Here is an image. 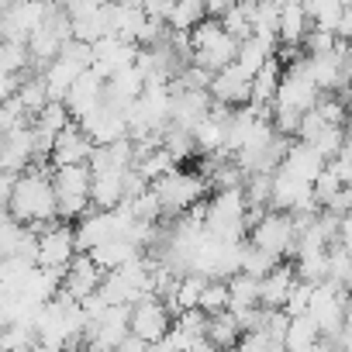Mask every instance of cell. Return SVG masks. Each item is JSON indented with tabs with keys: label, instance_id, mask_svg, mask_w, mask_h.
Here are the masks:
<instances>
[{
	"label": "cell",
	"instance_id": "6da1fadb",
	"mask_svg": "<svg viewBox=\"0 0 352 352\" xmlns=\"http://www.w3.org/2000/svg\"><path fill=\"white\" fill-rule=\"evenodd\" d=\"M49 176L45 169H25L18 176V184H14V194H11V204H8V214L32 228L35 235L42 228H49V221H56V197H52V184H49Z\"/></svg>",
	"mask_w": 352,
	"mask_h": 352
},
{
	"label": "cell",
	"instance_id": "7a4b0ae2",
	"mask_svg": "<svg viewBox=\"0 0 352 352\" xmlns=\"http://www.w3.org/2000/svg\"><path fill=\"white\" fill-rule=\"evenodd\" d=\"M52 197H56V218L76 221L90 208V169L87 166H59L49 176Z\"/></svg>",
	"mask_w": 352,
	"mask_h": 352
},
{
	"label": "cell",
	"instance_id": "3957f363",
	"mask_svg": "<svg viewBox=\"0 0 352 352\" xmlns=\"http://www.w3.org/2000/svg\"><path fill=\"white\" fill-rule=\"evenodd\" d=\"M187 42H190V63L201 66V69H208V73H218V69L232 66L235 63V52H239V42L228 38L221 32V25L218 21H208V18L187 35Z\"/></svg>",
	"mask_w": 352,
	"mask_h": 352
},
{
	"label": "cell",
	"instance_id": "277c9868",
	"mask_svg": "<svg viewBox=\"0 0 352 352\" xmlns=\"http://www.w3.org/2000/svg\"><path fill=\"white\" fill-rule=\"evenodd\" d=\"M245 197L242 190H218L204 204V232L221 242H239L245 232Z\"/></svg>",
	"mask_w": 352,
	"mask_h": 352
},
{
	"label": "cell",
	"instance_id": "5b68a950",
	"mask_svg": "<svg viewBox=\"0 0 352 352\" xmlns=\"http://www.w3.org/2000/svg\"><path fill=\"white\" fill-rule=\"evenodd\" d=\"M152 194H155V204H159V214H184L190 211L194 204H201V197L208 194L201 173H184V169H173L166 173L162 180L152 184Z\"/></svg>",
	"mask_w": 352,
	"mask_h": 352
},
{
	"label": "cell",
	"instance_id": "8992f818",
	"mask_svg": "<svg viewBox=\"0 0 352 352\" xmlns=\"http://www.w3.org/2000/svg\"><path fill=\"white\" fill-rule=\"evenodd\" d=\"M69 38H73V35H69V21H66L63 8L49 4L42 25H38V28L28 35V42H25V49H28V63H35V66L45 73V66L59 56V49H63Z\"/></svg>",
	"mask_w": 352,
	"mask_h": 352
},
{
	"label": "cell",
	"instance_id": "52a82bcc",
	"mask_svg": "<svg viewBox=\"0 0 352 352\" xmlns=\"http://www.w3.org/2000/svg\"><path fill=\"white\" fill-rule=\"evenodd\" d=\"M318 100H321V90L314 87V80H311V73H307V59L290 63V66H287V73H280L273 107H276V111L307 114V111H314V104H318Z\"/></svg>",
	"mask_w": 352,
	"mask_h": 352
},
{
	"label": "cell",
	"instance_id": "ba28073f",
	"mask_svg": "<svg viewBox=\"0 0 352 352\" xmlns=\"http://www.w3.org/2000/svg\"><path fill=\"white\" fill-rule=\"evenodd\" d=\"M307 318L318 328V335L324 331V342H328L338 328H345V290H338L328 280L318 283L311 290V300H307Z\"/></svg>",
	"mask_w": 352,
	"mask_h": 352
},
{
	"label": "cell",
	"instance_id": "9c48e42d",
	"mask_svg": "<svg viewBox=\"0 0 352 352\" xmlns=\"http://www.w3.org/2000/svg\"><path fill=\"white\" fill-rule=\"evenodd\" d=\"M76 256V239L69 225H49L38 232L35 242V266L45 273H63Z\"/></svg>",
	"mask_w": 352,
	"mask_h": 352
},
{
	"label": "cell",
	"instance_id": "30bf717a",
	"mask_svg": "<svg viewBox=\"0 0 352 352\" xmlns=\"http://www.w3.org/2000/svg\"><path fill=\"white\" fill-rule=\"evenodd\" d=\"M169 324H173V318H169L166 304L155 297H142L138 304L128 307V335L138 338L142 345H159L162 335L169 331Z\"/></svg>",
	"mask_w": 352,
	"mask_h": 352
},
{
	"label": "cell",
	"instance_id": "8fae6325",
	"mask_svg": "<svg viewBox=\"0 0 352 352\" xmlns=\"http://www.w3.org/2000/svg\"><path fill=\"white\" fill-rule=\"evenodd\" d=\"M294 221L290 214H280V211H266L256 225H252V242L256 249H263L266 256L280 259V256H294Z\"/></svg>",
	"mask_w": 352,
	"mask_h": 352
},
{
	"label": "cell",
	"instance_id": "7c38bea8",
	"mask_svg": "<svg viewBox=\"0 0 352 352\" xmlns=\"http://www.w3.org/2000/svg\"><path fill=\"white\" fill-rule=\"evenodd\" d=\"M80 131L90 138V145H111V142H121L128 135V124H124V107L111 104V100H100L83 121H80Z\"/></svg>",
	"mask_w": 352,
	"mask_h": 352
},
{
	"label": "cell",
	"instance_id": "4fadbf2b",
	"mask_svg": "<svg viewBox=\"0 0 352 352\" xmlns=\"http://www.w3.org/2000/svg\"><path fill=\"white\" fill-rule=\"evenodd\" d=\"M35 159H38V145H35V128L32 124L0 135V173L21 176Z\"/></svg>",
	"mask_w": 352,
	"mask_h": 352
},
{
	"label": "cell",
	"instance_id": "5bb4252c",
	"mask_svg": "<svg viewBox=\"0 0 352 352\" xmlns=\"http://www.w3.org/2000/svg\"><path fill=\"white\" fill-rule=\"evenodd\" d=\"M211 111V97L208 90H180L176 83H169V124L173 128H197Z\"/></svg>",
	"mask_w": 352,
	"mask_h": 352
},
{
	"label": "cell",
	"instance_id": "9a60e30c",
	"mask_svg": "<svg viewBox=\"0 0 352 352\" xmlns=\"http://www.w3.org/2000/svg\"><path fill=\"white\" fill-rule=\"evenodd\" d=\"M63 14L69 21V35L83 45H94L97 38L107 35V4H87V0H80V4H66Z\"/></svg>",
	"mask_w": 352,
	"mask_h": 352
},
{
	"label": "cell",
	"instance_id": "2e32d148",
	"mask_svg": "<svg viewBox=\"0 0 352 352\" xmlns=\"http://www.w3.org/2000/svg\"><path fill=\"white\" fill-rule=\"evenodd\" d=\"M49 4H0V38L25 45L28 35L42 25Z\"/></svg>",
	"mask_w": 352,
	"mask_h": 352
},
{
	"label": "cell",
	"instance_id": "e0dca14e",
	"mask_svg": "<svg viewBox=\"0 0 352 352\" xmlns=\"http://www.w3.org/2000/svg\"><path fill=\"white\" fill-rule=\"evenodd\" d=\"M135 56H138V45L121 42V38H114V35H104V38H97V42L90 45V69H94L100 80H107L111 73H118V69H124V66H135Z\"/></svg>",
	"mask_w": 352,
	"mask_h": 352
},
{
	"label": "cell",
	"instance_id": "ac0fdd59",
	"mask_svg": "<svg viewBox=\"0 0 352 352\" xmlns=\"http://www.w3.org/2000/svg\"><path fill=\"white\" fill-rule=\"evenodd\" d=\"M208 97H211V104H221V107H228V111H232V107H242V104H249V76L232 63V66L211 73Z\"/></svg>",
	"mask_w": 352,
	"mask_h": 352
},
{
	"label": "cell",
	"instance_id": "d6986e66",
	"mask_svg": "<svg viewBox=\"0 0 352 352\" xmlns=\"http://www.w3.org/2000/svg\"><path fill=\"white\" fill-rule=\"evenodd\" d=\"M104 100V80L94 73V69H87V73H80L76 76V83L69 87V94L63 97V107H66V114H69V121L76 118V121H83L97 104Z\"/></svg>",
	"mask_w": 352,
	"mask_h": 352
},
{
	"label": "cell",
	"instance_id": "ffe728a7",
	"mask_svg": "<svg viewBox=\"0 0 352 352\" xmlns=\"http://www.w3.org/2000/svg\"><path fill=\"white\" fill-rule=\"evenodd\" d=\"M100 276H104V273H100V270L90 263V256L76 252V256H73V263L63 270V283H59V290L80 304V300H87L90 294H97V287H100Z\"/></svg>",
	"mask_w": 352,
	"mask_h": 352
},
{
	"label": "cell",
	"instance_id": "44dd1931",
	"mask_svg": "<svg viewBox=\"0 0 352 352\" xmlns=\"http://www.w3.org/2000/svg\"><path fill=\"white\" fill-rule=\"evenodd\" d=\"M90 152H94V145H90V138H87L76 124H69L66 131H59V135L52 138V148H49L56 169H59V166H87Z\"/></svg>",
	"mask_w": 352,
	"mask_h": 352
},
{
	"label": "cell",
	"instance_id": "7402d4cb",
	"mask_svg": "<svg viewBox=\"0 0 352 352\" xmlns=\"http://www.w3.org/2000/svg\"><path fill=\"white\" fill-rule=\"evenodd\" d=\"M321 169H324V155L321 152H314L304 142H290L287 145V155L280 162V173H287V176H294V180H300V184L311 187V180H314Z\"/></svg>",
	"mask_w": 352,
	"mask_h": 352
},
{
	"label": "cell",
	"instance_id": "603a6c76",
	"mask_svg": "<svg viewBox=\"0 0 352 352\" xmlns=\"http://www.w3.org/2000/svg\"><path fill=\"white\" fill-rule=\"evenodd\" d=\"M135 166V145L128 138L121 142H111V145H94L90 159H87V169L90 176L94 173H124Z\"/></svg>",
	"mask_w": 352,
	"mask_h": 352
},
{
	"label": "cell",
	"instance_id": "cb8c5ba5",
	"mask_svg": "<svg viewBox=\"0 0 352 352\" xmlns=\"http://www.w3.org/2000/svg\"><path fill=\"white\" fill-rule=\"evenodd\" d=\"M142 90H145V80H142V73L135 66H124V69H118V73H111L104 80V100H111V104H118L124 111H128L131 100H138Z\"/></svg>",
	"mask_w": 352,
	"mask_h": 352
},
{
	"label": "cell",
	"instance_id": "d4e9b609",
	"mask_svg": "<svg viewBox=\"0 0 352 352\" xmlns=\"http://www.w3.org/2000/svg\"><path fill=\"white\" fill-rule=\"evenodd\" d=\"M276 52V38H263V35H249L245 42H239V52H235V66L252 80Z\"/></svg>",
	"mask_w": 352,
	"mask_h": 352
},
{
	"label": "cell",
	"instance_id": "484cf974",
	"mask_svg": "<svg viewBox=\"0 0 352 352\" xmlns=\"http://www.w3.org/2000/svg\"><path fill=\"white\" fill-rule=\"evenodd\" d=\"M290 287H294V266H280V263H276V266L259 280V307L280 311L283 300H287V294H290Z\"/></svg>",
	"mask_w": 352,
	"mask_h": 352
},
{
	"label": "cell",
	"instance_id": "4316f807",
	"mask_svg": "<svg viewBox=\"0 0 352 352\" xmlns=\"http://www.w3.org/2000/svg\"><path fill=\"white\" fill-rule=\"evenodd\" d=\"M124 173H94L90 176V204H97L100 211L121 208V201H124Z\"/></svg>",
	"mask_w": 352,
	"mask_h": 352
},
{
	"label": "cell",
	"instance_id": "83f0119b",
	"mask_svg": "<svg viewBox=\"0 0 352 352\" xmlns=\"http://www.w3.org/2000/svg\"><path fill=\"white\" fill-rule=\"evenodd\" d=\"M307 32H311V25H307L304 4H280V14H276V38H280L287 49H297V45L304 42Z\"/></svg>",
	"mask_w": 352,
	"mask_h": 352
},
{
	"label": "cell",
	"instance_id": "f1b7e54d",
	"mask_svg": "<svg viewBox=\"0 0 352 352\" xmlns=\"http://www.w3.org/2000/svg\"><path fill=\"white\" fill-rule=\"evenodd\" d=\"M80 73H87V69H76L73 63H66V59H52L49 66H45V73H42V83H45V94H49V100L52 104H63V97L69 94V87L76 83V76Z\"/></svg>",
	"mask_w": 352,
	"mask_h": 352
},
{
	"label": "cell",
	"instance_id": "f546056e",
	"mask_svg": "<svg viewBox=\"0 0 352 352\" xmlns=\"http://www.w3.org/2000/svg\"><path fill=\"white\" fill-rule=\"evenodd\" d=\"M83 256H90V263L100 270V273H114V270H121L124 263H131L135 256H142L138 249H131L124 239H111V242H104V245H97V249H90V252H83Z\"/></svg>",
	"mask_w": 352,
	"mask_h": 352
},
{
	"label": "cell",
	"instance_id": "4dcf8cb0",
	"mask_svg": "<svg viewBox=\"0 0 352 352\" xmlns=\"http://www.w3.org/2000/svg\"><path fill=\"white\" fill-rule=\"evenodd\" d=\"M276 83H280V63L270 59L252 80H249V107H270L276 97Z\"/></svg>",
	"mask_w": 352,
	"mask_h": 352
},
{
	"label": "cell",
	"instance_id": "1f68e13d",
	"mask_svg": "<svg viewBox=\"0 0 352 352\" xmlns=\"http://www.w3.org/2000/svg\"><path fill=\"white\" fill-rule=\"evenodd\" d=\"M321 342V335H318V328L311 324V318L307 314H300V318H290V324H287V331H283V352H311L314 345Z\"/></svg>",
	"mask_w": 352,
	"mask_h": 352
},
{
	"label": "cell",
	"instance_id": "d6a6232c",
	"mask_svg": "<svg viewBox=\"0 0 352 352\" xmlns=\"http://www.w3.org/2000/svg\"><path fill=\"white\" fill-rule=\"evenodd\" d=\"M239 338H242V331H239V324H235V318H232L228 311L208 318V324H204V342H211L218 352H221V349H235Z\"/></svg>",
	"mask_w": 352,
	"mask_h": 352
},
{
	"label": "cell",
	"instance_id": "836d02e7",
	"mask_svg": "<svg viewBox=\"0 0 352 352\" xmlns=\"http://www.w3.org/2000/svg\"><path fill=\"white\" fill-rule=\"evenodd\" d=\"M204 276H194V273H187V276H180L176 280V290H173V300L166 304V311L173 314H180V311H197V300H201V290H204Z\"/></svg>",
	"mask_w": 352,
	"mask_h": 352
},
{
	"label": "cell",
	"instance_id": "e575fe53",
	"mask_svg": "<svg viewBox=\"0 0 352 352\" xmlns=\"http://www.w3.org/2000/svg\"><path fill=\"white\" fill-rule=\"evenodd\" d=\"M201 21H204V4H201V0H180V4L169 8L166 28L169 32H180V35H190Z\"/></svg>",
	"mask_w": 352,
	"mask_h": 352
},
{
	"label": "cell",
	"instance_id": "d590c367",
	"mask_svg": "<svg viewBox=\"0 0 352 352\" xmlns=\"http://www.w3.org/2000/svg\"><path fill=\"white\" fill-rule=\"evenodd\" d=\"M138 176H142V180L152 187L155 180H162V176L166 173H173L176 169V162L162 152V148H148V152H142V155H135V166H131Z\"/></svg>",
	"mask_w": 352,
	"mask_h": 352
},
{
	"label": "cell",
	"instance_id": "8d00e7d4",
	"mask_svg": "<svg viewBox=\"0 0 352 352\" xmlns=\"http://www.w3.org/2000/svg\"><path fill=\"white\" fill-rule=\"evenodd\" d=\"M228 287V311H245V307H259V280H249V276H228L225 280Z\"/></svg>",
	"mask_w": 352,
	"mask_h": 352
},
{
	"label": "cell",
	"instance_id": "74e56055",
	"mask_svg": "<svg viewBox=\"0 0 352 352\" xmlns=\"http://www.w3.org/2000/svg\"><path fill=\"white\" fill-rule=\"evenodd\" d=\"M342 11H345L342 0H314V4H304L307 25H311L314 32H328V35L335 32V25H338Z\"/></svg>",
	"mask_w": 352,
	"mask_h": 352
},
{
	"label": "cell",
	"instance_id": "f35d334b",
	"mask_svg": "<svg viewBox=\"0 0 352 352\" xmlns=\"http://www.w3.org/2000/svg\"><path fill=\"white\" fill-rule=\"evenodd\" d=\"M328 252V249H324ZM324 252H300L297 256V270H294V280L297 283H307V287H318L328 280V256Z\"/></svg>",
	"mask_w": 352,
	"mask_h": 352
},
{
	"label": "cell",
	"instance_id": "ab89813d",
	"mask_svg": "<svg viewBox=\"0 0 352 352\" xmlns=\"http://www.w3.org/2000/svg\"><path fill=\"white\" fill-rule=\"evenodd\" d=\"M159 148L173 159V162H184V159H190L197 148H194V138H190V131H184V128H173V124H166L162 128V138H159Z\"/></svg>",
	"mask_w": 352,
	"mask_h": 352
},
{
	"label": "cell",
	"instance_id": "60d3db41",
	"mask_svg": "<svg viewBox=\"0 0 352 352\" xmlns=\"http://www.w3.org/2000/svg\"><path fill=\"white\" fill-rule=\"evenodd\" d=\"M273 266H276V259L266 256L263 249H256V245H239V276L263 280Z\"/></svg>",
	"mask_w": 352,
	"mask_h": 352
},
{
	"label": "cell",
	"instance_id": "b9f144b4",
	"mask_svg": "<svg viewBox=\"0 0 352 352\" xmlns=\"http://www.w3.org/2000/svg\"><path fill=\"white\" fill-rule=\"evenodd\" d=\"M18 104H21V111L25 114H38L45 104H49V94H45V83H42V76H32V80H18Z\"/></svg>",
	"mask_w": 352,
	"mask_h": 352
},
{
	"label": "cell",
	"instance_id": "7bdbcfd3",
	"mask_svg": "<svg viewBox=\"0 0 352 352\" xmlns=\"http://www.w3.org/2000/svg\"><path fill=\"white\" fill-rule=\"evenodd\" d=\"M197 311H201L204 318L228 311V287H225V280H208V283H204L201 300H197Z\"/></svg>",
	"mask_w": 352,
	"mask_h": 352
},
{
	"label": "cell",
	"instance_id": "ee69618b",
	"mask_svg": "<svg viewBox=\"0 0 352 352\" xmlns=\"http://www.w3.org/2000/svg\"><path fill=\"white\" fill-rule=\"evenodd\" d=\"M25 66H28V49H25V45H18V42H0V73L21 80Z\"/></svg>",
	"mask_w": 352,
	"mask_h": 352
},
{
	"label": "cell",
	"instance_id": "f6af8a7d",
	"mask_svg": "<svg viewBox=\"0 0 352 352\" xmlns=\"http://www.w3.org/2000/svg\"><path fill=\"white\" fill-rule=\"evenodd\" d=\"M328 283H335L338 290H345L349 287V249L345 245H328Z\"/></svg>",
	"mask_w": 352,
	"mask_h": 352
},
{
	"label": "cell",
	"instance_id": "bcb514c9",
	"mask_svg": "<svg viewBox=\"0 0 352 352\" xmlns=\"http://www.w3.org/2000/svg\"><path fill=\"white\" fill-rule=\"evenodd\" d=\"M21 235H25V225H18L8 211H0V259H14Z\"/></svg>",
	"mask_w": 352,
	"mask_h": 352
},
{
	"label": "cell",
	"instance_id": "7dc6e473",
	"mask_svg": "<svg viewBox=\"0 0 352 352\" xmlns=\"http://www.w3.org/2000/svg\"><path fill=\"white\" fill-rule=\"evenodd\" d=\"M242 197H245V208L263 211V208L270 204V176H245Z\"/></svg>",
	"mask_w": 352,
	"mask_h": 352
},
{
	"label": "cell",
	"instance_id": "c3c4849f",
	"mask_svg": "<svg viewBox=\"0 0 352 352\" xmlns=\"http://www.w3.org/2000/svg\"><path fill=\"white\" fill-rule=\"evenodd\" d=\"M311 290L314 287H307V283H297L294 280V287H290V294H287V300H283V314L287 318H300V314H307V300H311Z\"/></svg>",
	"mask_w": 352,
	"mask_h": 352
},
{
	"label": "cell",
	"instance_id": "681fc988",
	"mask_svg": "<svg viewBox=\"0 0 352 352\" xmlns=\"http://www.w3.org/2000/svg\"><path fill=\"white\" fill-rule=\"evenodd\" d=\"M25 124H28V114L21 111L18 97H11V100L0 104V135H8V131H14V128H25Z\"/></svg>",
	"mask_w": 352,
	"mask_h": 352
},
{
	"label": "cell",
	"instance_id": "f907efd6",
	"mask_svg": "<svg viewBox=\"0 0 352 352\" xmlns=\"http://www.w3.org/2000/svg\"><path fill=\"white\" fill-rule=\"evenodd\" d=\"M228 352H283V345L256 331V335H242L235 342V349H228Z\"/></svg>",
	"mask_w": 352,
	"mask_h": 352
},
{
	"label": "cell",
	"instance_id": "816d5d0a",
	"mask_svg": "<svg viewBox=\"0 0 352 352\" xmlns=\"http://www.w3.org/2000/svg\"><path fill=\"white\" fill-rule=\"evenodd\" d=\"M204 324H208V318L201 311H180V314H176V328H180L184 335H190L194 342L204 338Z\"/></svg>",
	"mask_w": 352,
	"mask_h": 352
},
{
	"label": "cell",
	"instance_id": "f5cc1de1",
	"mask_svg": "<svg viewBox=\"0 0 352 352\" xmlns=\"http://www.w3.org/2000/svg\"><path fill=\"white\" fill-rule=\"evenodd\" d=\"M59 59L73 63L76 69H90V45H83V42L69 38V42H66V45L59 49Z\"/></svg>",
	"mask_w": 352,
	"mask_h": 352
},
{
	"label": "cell",
	"instance_id": "db71d44e",
	"mask_svg": "<svg viewBox=\"0 0 352 352\" xmlns=\"http://www.w3.org/2000/svg\"><path fill=\"white\" fill-rule=\"evenodd\" d=\"M304 45H307V56H328L338 42H335V35H328V32H307L304 35Z\"/></svg>",
	"mask_w": 352,
	"mask_h": 352
},
{
	"label": "cell",
	"instance_id": "11a10c76",
	"mask_svg": "<svg viewBox=\"0 0 352 352\" xmlns=\"http://www.w3.org/2000/svg\"><path fill=\"white\" fill-rule=\"evenodd\" d=\"M14 94H18V76H4V73H0V104L11 100Z\"/></svg>",
	"mask_w": 352,
	"mask_h": 352
},
{
	"label": "cell",
	"instance_id": "9f6ffc18",
	"mask_svg": "<svg viewBox=\"0 0 352 352\" xmlns=\"http://www.w3.org/2000/svg\"><path fill=\"white\" fill-rule=\"evenodd\" d=\"M190 352H218V349H214L211 342H204V338H201V342H194V345H190Z\"/></svg>",
	"mask_w": 352,
	"mask_h": 352
},
{
	"label": "cell",
	"instance_id": "6f0895ef",
	"mask_svg": "<svg viewBox=\"0 0 352 352\" xmlns=\"http://www.w3.org/2000/svg\"><path fill=\"white\" fill-rule=\"evenodd\" d=\"M32 352H73V349H42V345H35Z\"/></svg>",
	"mask_w": 352,
	"mask_h": 352
}]
</instances>
